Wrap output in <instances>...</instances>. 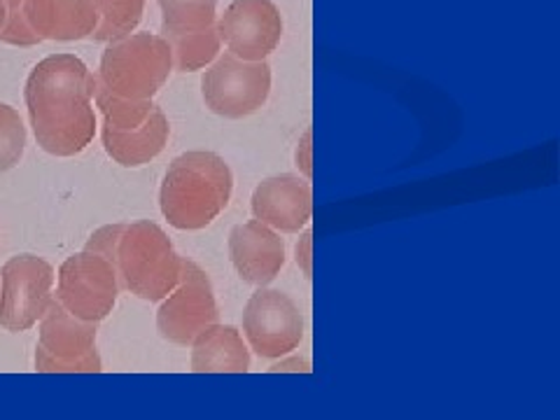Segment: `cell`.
Instances as JSON below:
<instances>
[{"instance_id":"277c9868","label":"cell","mask_w":560,"mask_h":420,"mask_svg":"<svg viewBox=\"0 0 560 420\" xmlns=\"http://www.w3.org/2000/svg\"><path fill=\"white\" fill-rule=\"evenodd\" d=\"M173 73L171 47L164 35L129 33L105 47L96 82L131 101H152Z\"/></svg>"},{"instance_id":"7c38bea8","label":"cell","mask_w":560,"mask_h":420,"mask_svg":"<svg viewBox=\"0 0 560 420\" xmlns=\"http://www.w3.org/2000/svg\"><path fill=\"white\" fill-rule=\"evenodd\" d=\"M255 220L278 234H300L313 215L311 180L294 173H280L261 180L250 199Z\"/></svg>"},{"instance_id":"30bf717a","label":"cell","mask_w":560,"mask_h":420,"mask_svg":"<svg viewBox=\"0 0 560 420\" xmlns=\"http://www.w3.org/2000/svg\"><path fill=\"white\" fill-rule=\"evenodd\" d=\"M218 302L208 273L191 259H183L180 280L156 311V329L175 343L189 346L206 327L218 323Z\"/></svg>"},{"instance_id":"484cf974","label":"cell","mask_w":560,"mask_h":420,"mask_svg":"<svg viewBox=\"0 0 560 420\" xmlns=\"http://www.w3.org/2000/svg\"><path fill=\"white\" fill-rule=\"evenodd\" d=\"M5 24V0H0V28Z\"/></svg>"},{"instance_id":"e0dca14e","label":"cell","mask_w":560,"mask_h":420,"mask_svg":"<svg viewBox=\"0 0 560 420\" xmlns=\"http://www.w3.org/2000/svg\"><path fill=\"white\" fill-rule=\"evenodd\" d=\"M164 38L171 47L173 70H178V73H195V70L213 63L222 51L215 26L183 35H164Z\"/></svg>"},{"instance_id":"8fae6325","label":"cell","mask_w":560,"mask_h":420,"mask_svg":"<svg viewBox=\"0 0 560 420\" xmlns=\"http://www.w3.org/2000/svg\"><path fill=\"white\" fill-rule=\"evenodd\" d=\"M215 31L238 59L265 61L283 38V16L271 0H234L215 20Z\"/></svg>"},{"instance_id":"ac0fdd59","label":"cell","mask_w":560,"mask_h":420,"mask_svg":"<svg viewBox=\"0 0 560 420\" xmlns=\"http://www.w3.org/2000/svg\"><path fill=\"white\" fill-rule=\"evenodd\" d=\"M162 33L183 35L215 26L218 0H160Z\"/></svg>"},{"instance_id":"52a82bcc","label":"cell","mask_w":560,"mask_h":420,"mask_svg":"<svg viewBox=\"0 0 560 420\" xmlns=\"http://www.w3.org/2000/svg\"><path fill=\"white\" fill-rule=\"evenodd\" d=\"M119 290V278L110 261L84 248L61 265L55 300L75 318L101 323L113 313Z\"/></svg>"},{"instance_id":"5b68a950","label":"cell","mask_w":560,"mask_h":420,"mask_svg":"<svg viewBox=\"0 0 560 420\" xmlns=\"http://www.w3.org/2000/svg\"><path fill=\"white\" fill-rule=\"evenodd\" d=\"M271 66L265 61H245L232 51L206 66L201 96L206 108L224 119L255 115L271 94Z\"/></svg>"},{"instance_id":"7a4b0ae2","label":"cell","mask_w":560,"mask_h":420,"mask_svg":"<svg viewBox=\"0 0 560 420\" xmlns=\"http://www.w3.org/2000/svg\"><path fill=\"white\" fill-rule=\"evenodd\" d=\"M234 175L220 154L191 150L171 162L160 189L162 215L180 232H199L226 210Z\"/></svg>"},{"instance_id":"7402d4cb","label":"cell","mask_w":560,"mask_h":420,"mask_svg":"<svg viewBox=\"0 0 560 420\" xmlns=\"http://www.w3.org/2000/svg\"><path fill=\"white\" fill-rule=\"evenodd\" d=\"M0 43L12 47L40 45L26 22V0H5V24L0 28Z\"/></svg>"},{"instance_id":"4fadbf2b","label":"cell","mask_w":560,"mask_h":420,"mask_svg":"<svg viewBox=\"0 0 560 420\" xmlns=\"http://www.w3.org/2000/svg\"><path fill=\"white\" fill-rule=\"evenodd\" d=\"M230 259L243 283L265 288L285 267V241L269 224L250 220L232 226Z\"/></svg>"},{"instance_id":"ba28073f","label":"cell","mask_w":560,"mask_h":420,"mask_svg":"<svg viewBox=\"0 0 560 420\" xmlns=\"http://www.w3.org/2000/svg\"><path fill=\"white\" fill-rule=\"evenodd\" d=\"M38 372H101L96 350V323L70 315L57 300L40 318L38 346H35Z\"/></svg>"},{"instance_id":"cb8c5ba5","label":"cell","mask_w":560,"mask_h":420,"mask_svg":"<svg viewBox=\"0 0 560 420\" xmlns=\"http://www.w3.org/2000/svg\"><path fill=\"white\" fill-rule=\"evenodd\" d=\"M311 140H313V133H311V129H306L304 136L300 138V143H296V152H294V164H296V168L302 171L306 180H311V175H313V145H311Z\"/></svg>"},{"instance_id":"3957f363","label":"cell","mask_w":560,"mask_h":420,"mask_svg":"<svg viewBox=\"0 0 560 420\" xmlns=\"http://www.w3.org/2000/svg\"><path fill=\"white\" fill-rule=\"evenodd\" d=\"M110 265L117 271L119 288L143 302H162L178 285L183 257L160 224L150 220L125 222Z\"/></svg>"},{"instance_id":"d6986e66","label":"cell","mask_w":560,"mask_h":420,"mask_svg":"<svg viewBox=\"0 0 560 420\" xmlns=\"http://www.w3.org/2000/svg\"><path fill=\"white\" fill-rule=\"evenodd\" d=\"M92 3L98 12V28L92 40L113 43L138 28L148 0H92Z\"/></svg>"},{"instance_id":"9a60e30c","label":"cell","mask_w":560,"mask_h":420,"mask_svg":"<svg viewBox=\"0 0 560 420\" xmlns=\"http://www.w3.org/2000/svg\"><path fill=\"white\" fill-rule=\"evenodd\" d=\"M171 125L160 105H154L143 125L136 129H115L103 125V148L113 162L127 168L145 166L160 156L168 143Z\"/></svg>"},{"instance_id":"ffe728a7","label":"cell","mask_w":560,"mask_h":420,"mask_svg":"<svg viewBox=\"0 0 560 420\" xmlns=\"http://www.w3.org/2000/svg\"><path fill=\"white\" fill-rule=\"evenodd\" d=\"M94 101H96V108L103 115V125L115 127V129H136V127H140L154 108L152 101L121 98V96L105 90V86H101L98 82H96V90H94Z\"/></svg>"},{"instance_id":"6da1fadb","label":"cell","mask_w":560,"mask_h":420,"mask_svg":"<svg viewBox=\"0 0 560 420\" xmlns=\"http://www.w3.org/2000/svg\"><path fill=\"white\" fill-rule=\"evenodd\" d=\"M96 75L75 55H51L31 70L24 90L38 145L51 156H75L96 133Z\"/></svg>"},{"instance_id":"5bb4252c","label":"cell","mask_w":560,"mask_h":420,"mask_svg":"<svg viewBox=\"0 0 560 420\" xmlns=\"http://www.w3.org/2000/svg\"><path fill=\"white\" fill-rule=\"evenodd\" d=\"M26 22L40 43H73L92 38L98 12L92 0H26Z\"/></svg>"},{"instance_id":"8992f818","label":"cell","mask_w":560,"mask_h":420,"mask_svg":"<svg viewBox=\"0 0 560 420\" xmlns=\"http://www.w3.org/2000/svg\"><path fill=\"white\" fill-rule=\"evenodd\" d=\"M55 269L38 255H14L0 271V327L26 331L55 302Z\"/></svg>"},{"instance_id":"2e32d148","label":"cell","mask_w":560,"mask_h":420,"mask_svg":"<svg viewBox=\"0 0 560 420\" xmlns=\"http://www.w3.org/2000/svg\"><path fill=\"white\" fill-rule=\"evenodd\" d=\"M191 372L245 374L250 370V348L234 325L213 323L189 343Z\"/></svg>"},{"instance_id":"603a6c76","label":"cell","mask_w":560,"mask_h":420,"mask_svg":"<svg viewBox=\"0 0 560 420\" xmlns=\"http://www.w3.org/2000/svg\"><path fill=\"white\" fill-rule=\"evenodd\" d=\"M294 261H296V267L302 269L304 278L311 280V276H313V232H311V226H304L300 241H296V245H294Z\"/></svg>"},{"instance_id":"d4e9b609","label":"cell","mask_w":560,"mask_h":420,"mask_svg":"<svg viewBox=\"0 0 560 420\" xmlns=\"http://www.w3.org/2000/svg\"><path fill=\"white\" fill-rule=\"evenodd\" d=\"M269 372H273V374H278V372H304V374H308L311 372V364L304 358L290 353V358L288 355L278 358V362L271 364Z\"/></svg>"},{"instance_id":"44dd1931","label":"cell","mask_w":560,"mask_h":420,"mask_svg":"<svg viewBox=\"0 0 560 420\" xmlns=\"http://www.w3.org/2000/svg\"><path fill=\"white\" fill-rule=\"evenodd\" d=\"M26 150V127L12 105L0 103V173L22 162Z\"/></svg>"},{"instance_id":"9c48e42d","label":"cell","mask_w":560,"mask_h":420,"mask_svg":"<svg viewBox=\"0 0 560 420\" xmlns=\"http://www.w3.org/2000/svg\"><path fill=\"white\" fill-rule=\"evenodd\" d=\"M243 339L255 355L265 360L290 355L304 339L300 306L285 292L259 288L243 311Z\"/></svg>"}]
</instances>
